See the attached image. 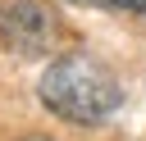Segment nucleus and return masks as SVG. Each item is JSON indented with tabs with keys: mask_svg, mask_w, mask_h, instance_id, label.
<instances>
[{
	"mask_svg": "<svg viewBox=\"0 0 146 141\" xmlns=\"http://www.w3.org/2000/svg\"><path fill=\"white\" fill-rule=\"evenodd\" d=\"M41 105L64 118V123H78V127H91V123H105L119 105H123V86L119 77L91 59V55H59L46 73H41V86H36Z\"/></svg>",
	"mask_w": 146,
	"mask_h": 141,
	"instance_id": "f257e3e1",
	"label": "nucleus"
},
{
	"mask_svg": "<svg viewBox=\"0 0 146 141\" xmlns=\"http://www.w3.org/2000/svg\"><path fill=\"white\" fill-rule=\"evenodd\" d=\"M68 5H87V9H114V14H141L146 0H68Z\"/></svg>",
	"mask_w": 146,
	"mask_h": 141,
	"instance_id": "7ed1b4c3",
	"label": "nucleus"
},
{
	"mask_svg": "<svg viewBox=\"0 0 146 141\" xmlns=\"http://www.w3.org/2000/svg\"><path fill=\"white\" fill-rule=\"evenodd\" d=\"M59 41V23L36 0H5L0 5V45L18 55H50Z\"/></svg>",
	"mask_w": 146,
	"mask_h": 141,
	"instance_id": "f03ea898",
	"label": "nucleus"
}]
</instances>
